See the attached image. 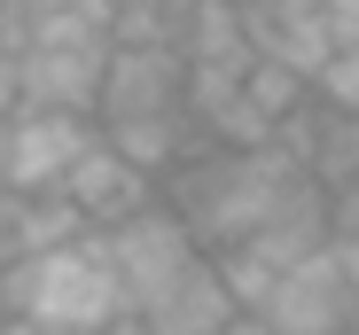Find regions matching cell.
Instances as JSON below:
<instances>
[{
	"mask_svg": "<svg viewBox=\"0 0 359 335\" xmlns=\"http://www.w3.org/2000/svg\"><path fill=\"white\" fill-rule=\"evenodd\" d=\"M0 320L32 327V335H102L109 320H126V297L102 265V242L86 234L71 250L0 265Z\"/></svg>",
	"mask_w": 359,
	"mask_h": 335,
	"instance_id": "obj_1",
	"label": "cell"
},
{
	"mask_svg": "<svg viewBox=\"0 0 359 335\" xmlns=\"http://www.w3.org/2000/svg\"><path fill=\"white\" fill-rule=\"evenodd\" d=\"M94 242H102V265H109L117 297H126V312H141L149 297H164L180 273L203 257V250H196V234L180 227L164 203H149L141 218H126V227H109V234H94Z\"/></svg>",
	"mask_w": 359,
	"mask_h": 335,
	"instance_id": "obj_2",
	"label": "cell"
},
{
	"mask_svg": "<svg viewBox=\"0 0 359 335\" xmlns=\"http://www.w3.org/2000/svg\"><path fill=\"white\" fill-rule=\"evenodd\" d=\"M102 141L94 117H63V109H16L8 125V195H63L71 164Z\"/></svg>",
	"mask_w": 359,
	"mask_h": 335,
	"instance_id": "obj_3",
	"label": "cell"
},
{
	"mask_svg": "<svg viewBox=\"0 0 359 335\" xmlns=\"http://www.w3.org/2000/svg\"><path fill=\"white\" fill-rule=\"evenodd\" d=\"M180 86H188V63H180V47H109V71H102L94 125L180 117Z\"/></svg>",
	"mask_w": 359,
	"mask_h": 335,
	"instance_id": "obj_4",
	"label": "cell"
},
{
	"mask_svg": "<svg viewBox=\"0 0 359 335\" xmlns=\"http://www.w3.org/2000/svg\"><path fill=\"white\" fill-rule=\"evenodd\" d=\"M63 203L79 211V227H86V234H109V227H126V218H141V211L156 203V180H141L109 141H94V148L71 164Z\"/></svg>",
	"mask_w": 359,
	"mask_h": 335,
	"instance_id": "obj_5",
	"label": "cell"
},
{
	"mask_svg": "<svg viewBox=\"0 0 359 335\" xmlns=\"http://www.w3.org/2000/svg\"><path fill=\"white\" fill-rule=\"evenodd\" d=\"M250 55H258V63H281L289 78H305V86L336 63V47H328V31H320V8H313V0H273L266 16H250Z\"/></svg>",
	"mask_w": 359,
	"mask_h": 335,
	"instance_id": "obj_6",
	"label": "cell"
},
{
	"mask_svg": "<svg viewBox=\"0 0 359 335\" xmlns=\"http://www.w3.org/2000/svg\"><path fill=\"white\" fill-rule=\"evenodd\" d=\"M133 320H141L149 335H226L234 297H226V281H219V265H211V257H196V265L180 273L164 297H149Z\"/></svg>",
	"mask_w": 359,
	"mask_h": 335,
	"instance_id": "obj_7",
	"label": "cell"
},
{
	"mask_svg": "<svg viewBox=\"0 0 359 335\" xmlns=\"http://www.w3.org/2000/svg\"><path fill=\"white\" fill-rule=\"evenodd\" d=\"M180 63L188 71H250V24L219 0H196L180 16Z\"/></svg>",
	"mask_w": 359,
	"mask_h": 335,
	"instance_id": "obj_8",
	"label": "cell"
},
{
	"mask_svg": "<svg viewBox=\"0 0 359 335\" xmlns=\"http://www.w3.org/2000/svg\"><path fill=\"white\" fill-rule=\"evenodd\" d=\"M313 101H320V109H336V117H359V47H351V55H336V63L313 78Z\"/></svg>",
	"mask_w": 359,
	"mask_h": 335,
	"instance_id": "obj_9",
	"label": "cell"
},
{
	"mask_svg": "<svg viewBox=\"0 0 359 335\" xmlns=\"http://www.w3.org/2000/svg\"><path fill=\"white\" fill-rule=\"evenodd\" d=\"M313 8H320L328 47H336V55H351V47H359V0H313Z\"/></svg>",
	"mask_w": 359,
	"mask_h": 335,
	"instance_id": "obj_10",
	"label": "cell"
},
{
	"mask_svg": "<svg viewBox=\"0 0 359 335\" xmlns=\"http://www.w3.org/2000/svg\"><path fill=\"white\" fill-rule=\"evenodd\" d=\"M328 234H359V180L328 195Z\"/></svg>",
	"mask_w": 359,
	"mask_h": 335,
	"instance_id": "obj_11",
	"label": "cell"
},
{
	"mask_svg": "<svg viewBox=\"0 0 359 335\" xmlns=\"http://www.w3.org/2000/svg\"><path fill=\"white\" fill-rule=\"evenodd\" d=\"M328 265L344 273V289L359 297V234H328Z\"/></svg>",
	"mask_w": 359,
	"mask_h": 335,
	"instance_id": "obj_12",
	"label": "cell"
},
{
	"mask_svg": "<svg viewBox=\"0 0 359 335\" xmlns=\"http://www.w3.org/2000/svg\"><path fill=\"white\" fill-rule=\"evenodd\" d=\"M16 55H24V8L0 0V63H16Z\"/></svg>",
	"mask_w": 359,
	"mask_h": 335,
	"instance_id": "obj_13",
	"label": "cell"
},
{
	"mask_svg": "<svg viewBox=\"0 0 359 335\" xmlns=\"http://www.w3.org/2000/svg\"><path fill=\"white\" fill-rule=\"evenodd\" d=\"M0 117H16V63H0Z\"/></svg>",
	"mask_w": 359,
	"mask_h": 335,
	"instance_id": "obj_14",
	"label": "cell"
},
{
	"mask_svg": "<svg viewBox=\"0 0 359 335\" xmlns=\"http://www.w3.org/2000/svg\"><path fill=\"white\" fill-rule=\"evenodd\" d=\"M226 335H273V327H266L258 312H234V320H226Z\"/></svg>",
	"mask_w": 359,
	"mask_h": 335,
	"instance_id": "obj_15",
	"label": "cell"
},
{
	"mask_svg": "<svg viewBox=\"0 0 359 335\" xmlns=\"http://www.w3.org/2000/svg\"><path fill=\"white\" fill-rule=\"evenodd\" d=\"M219 8H234V16L250 24V16H266V8H273V0H219Z\"/></svg>",
	"mask_w": 359,
	"mask_h": 335,
	"instance_id": "obj_16",
	"label": "cell"
},
{
	"mask_svg": "<svg viewBox=\"0 0 359 335\" xmlns=\"http://www.w3.org/2000/svg\"><path fill=\"white\" fill-rule=\"evenodd\" d=\"M102 335H149V327H141V320H133V312H126V320H109V327H102Z\"/></svg>",
	"mask_w": 359,
	"mask_h": 335,
	"instance_id": "obj_17",
	"label": "cell"
},
{
	"mask_svg": "<svg viewBox=\"0 0 359 335\" xmlns=\"http://www.w3.org/2000/svg\"><path fill=\"white\" fill-rule=\"evenodd\" d=\"M156 8H164V16H172V24H180V16H188V8H196V0H156Z\"/></svg>",
	"mask_w": 359,
	"mask_h": 335,
	"instance_id": "obj_18",
	"label": "cell"
},
{
	"mask_svg": "<svg viewBox=\"0 0 359 335\" xmlns=\"http://www.w3.org/2000/svg\"><path fill=\"white\" fill-rule=\"evenodd\" d=\"M0 335H32V327H8V320H0Z\"/></svg>",
	"mask_w": 359,
	"mask_h": 335,
	"instance_id": "obj_19",
	"label": "cell"
}]
</instances>
